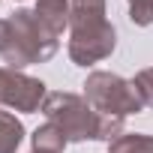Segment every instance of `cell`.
<instances>
[{
    "instance_id": "1",
    "label": "cell",
    "mask_w": 153,
    "mask_h": 153,
    "mask_svg": "<svg viewBox=\"0 0 153 153\" xmlns=\"http://www.w3.org/2000/svg\"><path fill=\"white\" fill-rule=\"evenodd\" d=\"M54 51H57V36L36 18V12L18 9L9 18V45L3 51V60L9 63V69L42 63L54 57Z\"/></svg>"
},
{
    "instance_id": "2",
    "label": "cell",
    "mask_w": 153,
    "mask_h": 153,
    "mask_svg": "<svg viewBox=\"0 0 153 153\" xmlns=\"http://www.w3.org/2000/svg\"><path fill=\"white\" fill-rule=\"evenodd\" d=\"M42 114L48 117V123L60 126L66 141L96 138L99 132V111L75 93H48L42 102Z\"/></svg>"
},
{
    "instance_id": "3",
    "label": "cell",
    "mask_w": 153,
    "mask_h": 153,
    "mask_svg": "<svg viewBox=\"0 0 153 153\" xmlns=\"http://www.w3.org/2000/svg\"><path fill=\"white\" fill-rule=\"evenodd\" d=\"M84 99L99 111V114H138L144 111V102L135 90L132 81H123L114 72H93L84 81Z\"/></svg>"
},
{
    "instance_id": "4",
    "label": "cell",
    "mask_w": 153,
    "mask_h": 153,
    "mask_svg": "<svg viewBox=\"0 0 153 153\" xmlns=\"http://www.w3.org/2000/svg\"><path fill=\"white\" fill-rule=\"evenodd\" d=\"M114 42H117V33L105 18L90 24H75L69 39V57L78 66H93L114 51Z\"/></svg>"
},
{
    "instance_id": "5",
    "label": "cell",
    "mask_w": 153,
    "mask_h": 153,
    "mask_svg": "<svg viewBox=\"0 0 153 153\" xmlns=\"http://www.w3.org/2000/svg\"><path fill=\"white\" fill-rule=\"evenodd\" d=\"M45 102V84L39 78H27L18 69L0 66V105L15 111H39Z\"/></svg>"
},
{
    "instance_id": "6",
    "label": "cell",
    "mask_w": 153,
    "mask_h": 153,
    "mask_svg": "<svg viewBox=\"0 0 153 153\" xmlns=\"http://www.w3.org/2000/svg\"><path fill=\"white\" fill-rule=\"evenodd\" d=\"M36 18L60 39V33L72 21V0H36Z\"/></svg>"
},
{
    "instance_id": "7",
    "label": "cell",
    "mask_w": 153,
    "mask_h": 153,
    "mask_svg": "<svg viewBox=\"0 0 153 153\" xmlns=\"http://www.w3.org/2000/svg\"><path fill=\"white\" fill-rule=\"evenodd\" d=\"M24 138V126L15 114L0 111V153H15Z\"/></svg>"
},
{
    "instance_id": "8",
    "label": "cell",
    "mask_w": 153,
    "mask_h": 153,
    "mask_svg": "<svg viewBox=\"0 0 153 153\" xmlns=\"http://www.w3.org/2000/svg\"><path fill=\"white\" fill-rule=\"evenodd\" d=\"M102 18H105V0H72V21H69V27L102 21Z\"/></svg>"
},
{
    "instance_id": "9",
    "label": "cell",
    "mask_w": 153,
    "mask_h": 153,
    "mask_svg": "<svg viewBox=\"0 0 153 153\" xmlns=\"http://www.w3.org/2000/svg\"><path fill=\"white\" fill-rule=\"evenodd\" d=\"M66 135L60 132V126H54V123H45V126H39L36 132H33V147H39V150H57V153H63L66 150Z\"/></svg>"
},
{
    "instance_id": "10",
    "label": "cell",
    "mask_w": 153,
    "mask_h": 153,
    "mask_svg": "<svg viewBox=\"0 0 153 153\" xmlns=\"http://www.w3.org/2000/svg\"><path fill=\"white\" fill-rule=\"evenodd\" d=\"M108 153H153V138L150 135H120L117 141L108 144Z\"/></svg>"
},
{
    "instance_id": "11",
    "label": "cell",
    "mask_w": 153,
    "mask_h": 153,
    "mask_svg": "<svg viewBox=\"0 0 153 153\" xmlns=\"http://www.w3.org/2000/svg\"><path fill=\"white\" fill-rule=\"evenodd\" d=\"M129 18L138 27H147L153 21V0H129Z\"/></svg>"
},
{
    "instance_id": "12",
    "label": "cell",
    "mask_w": 153,
    "mask_h": 153,
    "mask_svg": "<svg viewBox=\"0 0 153 153\" xmlns=\"http://www.w3.org/2000/svg\"><path fill=\"white\" fill-rule=\"evenodd\" d=\"M132 84H135V90H138V96H141L144 108H153V69H144V72H138Z\"/></svg>"
},
{
    "instance_id": "13",
    "label": "cell",
    "mask_w": 153,
    "mask_h": 153,
    "mask_svg": "<svg viewBox=\"0 0 153 153\" xmlns=\"http://www.w3.org/2000/svg\"><path fill=\"white\" fill-rule=\"evenodd\" d=\"M6 45H9V21L0 18V54L6 51Z\"/></svg>"
},
{
    "instance_id": "14",
    "label": "cell",
    "mask_w": 153,
    "mask_h": 153,
    "mask_svg": "<svg viewBox=\"0 0 153 153\" xmlns=\"http://www.w3.org/2000/svg\"><path fill=\"white\" fill-rule=\"evenodd\" d=\"M30 153H57V150H39V147H33Z\"/></svg>"
}]
</instances>
